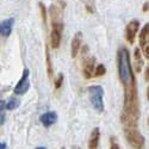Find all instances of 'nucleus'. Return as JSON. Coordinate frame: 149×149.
I'll use <instances>...</instances> for the list:
<instances>
[{"mask_svg": "<svg viewBox=\"0 0 149 149\" xmlns=\"http://www.w3.org/2000/svg\"><path fill=\"white\" fill-rule=\"evenodd\" d=\"M140 117V103L136 81L124 86V102L120 113V122L124 128H137Z\"/></svg>", "mask_w": 149, "mask_h": 149, "instance_id": "nucleus-1", "label": "nucleus"}, {"mask_svg": "<svg viewBox=\"0 0 149 149\" xmlns=\"http://www.w3.org/2000/svg\"><path fill=\"white\" fill-rule=\"evenodd\" d=\"M117 68H118V77L123 86H128L135 82L130 54L125 47H120L117 52Z\"/></svg>", "mask_w": 149, "mask_h": 149, "instance_id": "nucleus-2", "label": "nucleus"}, {"mask_svg": "<svg viewBox=\"0 0 149 149\" xmlns=\"http://www.w3.org/2000/svg\"><path fill=\"white\" fill-rule=\"evenodd\" d=\"M49 15L52 20V32H50V45L53 49H57L61 44L62 32H63V19H62L61 10L52 5L49 8Z\"/></svg>", "mask_w": 149, "mask_h": 149, "instance_id": "nucleus-3", "label": "nucleus"}, {"mask_svg": "<svg viewBox=\"0 0 149 149\" xmlns=\"http://www.w3.org/2000/svg\"><path fill=\"white\" fill-rule=\"evenodd\" d=\"M88 92V98L91 105L94 107L98 112H103L104 111V102H103V95H104V90L102 86L99 85H93L87 88Z\"/></svg>", "mask_w": 149, "mask_h": 149, "instance_id": "nucleus-4", "label": "nucleus"}, {"mask_svg": "<svg viewBox=\"0 0 149 149\" xmlns=\"http://www.w3.org/2000/svg\"><path fill=\"white\" fill-rule=\"evenodd\" d=\"M124 136L128 143L134 149H143L144 148V136L137 130V128H124Z\"/></svg>", "mask_w": 149, "mask_h": 149, "instance_id": "nucleus-5", "label": "nucleus"}, {"mask_svg": "<svg viewBox=\"0 0 149 149\" xmlns=\"http://www.w3.org/2000/svg\"><path fill=\"white\" fill-rule=\"evenodd\" d=\"M29 75H30L29 69H24L23 75H22L20 80L18 81V84L16 85V87H15V90H13V92H15L16 94L22 95V94H24V93H25V92L29 90V87H30Z\"/></svg>", "mask_w": 149, "mask_h": 149, "instance_id": "nucleus-6", "label": "nucleus"}, {"mask_svg": "<svg viewBox=\"0 0 149 149\" xmlns=\"http://www.w3.org/2000/svg\"><path fill=\"white\" fill-rule=\"evenodd\" d=\"M94 66H95V58L93 56L86 57L82 62V74L85 79H91L94 77Z\"/></svg>", "mask_w": 149, "mask_h": 149, "instance_id": "nucleus-7", "label": "nucleus"}, {"mask_svg": "<svg viewBox=\"0 0 149 149\" xmlns=\"http://www.w3.org/2000/svg\"><path fill=\"white\" fill-rule=\"evenodd\" d=\"M139 29H140V22L136 20V19L131 20L127 25V28H125V38L130 44L134 43L135 37L139 32Z\"/></svg>", "mask_w": 149, "mask_h": 149, "instance_id": "nucleus-8", "label": "nucleus"}, {"mask_svg": "<svg viewBox=\"0 0 149 149\" xmlns=\"http://www.w3.org/2000/svg\"><path fill=\"white\" fill-rule=\"evenodd\" d=\"M82 45V32L78 31L75 35H74L73 40H72V44H70V55L73 58H75L80 52Z\"/></svg>", "mask_w": 149, "mask_h": 149, "instance_id": "nucleus-9", "label": "nucleus"}, {"mask_svg": "<svg viewBox=\"0 0 149 149\" xmlns=\"http://www.w3.org/2000/svg\"><path fill=\"white\" fill-rule=\"evenodd\" d=\"M15 25V18H7L0 24V33L3 37H8L12 32V28Z\"/></svg>", "mask_w": 149, "mask_h": 149, "instance_id": "nucleus-10", "label": "nucleus"}, {"mask_svg": "<svg viewBox=\"0 0 149 149\" xmlns=\"http://www.w3.org/2000/svg\"><path fill=\"white\" fill-rule=\"evenodd\" d=\"M56 119H57V115H56V112H54V111H50V112L43 113V115L40 117V122L43 124V127H45V128L52 127L53 124L56 122Z\"/></svg>", "mask_w": 149, "mask_h": 149, "instance_id": "nucleus-11", "label": "nucleus"}, {"mask_svg": "<svg viewBox=\"0 0 149 149\" xmlns=\"http://www.w3.org/2000/svg\"><path fill=\"white\" fill-rule=\"evenodd\" d=\"M99 139H100V130H99V128H94L88 139V149H98Z\"/></svg>", "mask_w": 149, "mask_h": 149, "instance_id": "nucleus-12", "label": "nucleus"}, {"mask_svg": "<svg viewBox=\"0 0 149 149\" xmlns=\"http://www.w3.org/2000/svg\"><path fill=\"white\" fill-rule=\"evenodd\" d=\"M132 67L135 68V70L140 73L142 70L143 67V60H142V53L140 50V48H136L135 52H134V65Z\"/></svg>", "mask_w": 149, "mask_h": 149, "instance_id": "nucleus-13", "label": "nucleus"}, {"mask_svg": "<svg viewBox=\"0 0 149 149\" xmlns=\"http://www.w3.org/2000/svg\"><path fill=\"white\" fill-rule=\"evenodd\" d=\"M140 45L141 48L146 47L147 44H149V23H147L146 25L142 28L141 32H140Z\"/></svg>", "mask_w": 149, "mask_h": 149, "instance_id": "nucleus-14", "label": "nucleus"}, {"mask_svg": "<svg viewBox=\"0 0 149 149\" xmlns=\"http://www.w3.org/2000/svg\"><path fill=\"white\" fill-rule=\"evenodd\" d=\"M45 60H47V73L49 78H52L53 77V65H52L50 53H49V45H45Z\"/></svg>", "mask_w": 149, "mask_h": 149, "instance_id": "nucleus-15", "label": "nucleus"}, {"mask_svg": "<svg viewBox=\"0 0 149 149\" xmlns=\"http://www.w3.org/2000/svg\"><path fill=\"white\" fill-rule=\"evenodd\" d=\"M19 100H18V99L17 98H10L8 99V102L6 103V109L7 110H15V109H17L18 106H19Z\"/></svg>", "mask_w": 149, "mask_h": 149, "instance_id": "nucleus-16", "label": "nucleus"}, {"mask_svg": "<svg viewBox=\"0 0 149 149\" xmlns=\"http://www.w3.org/2000/svg\"><path fill=\"white\" fill-rule=\"evenodd\" d=\"M105 73H106L105 66L104 65H98L95 67V70H94V77H103Z\"/></svg>", "mask_w": 149, "mask_h": 149, "instance_id": "nucleus-17", "label": "nucleus"}, {"mask_svg": "<svg viewBox=\"0 0 149 149\" xmlns=\"http://www.w3.org/2000/svg\"><path fill=\"white\" fill-rule=\"evenodd\" d=\"M62 84H63V74H58V75L56 77V79H55V82H54V87H55V90H58L61 86H62Z\"/></svg>", "mask_w": 149, "mask_h": 149, "instance_id": "nucleus-18", "label": "nucleus"}, {"mask_svg": "<svg viewBox=\"0 0 149 149\" xmlns=\"http://www.w3.org/2000/svg\"><path fill=\"white\" fill-rule=\"evenodd\" d=\"M40 10H41V15H42V20L44 24H47V8L42 3H40Z\"/></svg>", "mask_w": 149, "mask_h": 149, "instance_id": "nucleus-19", "label": "nucleus"}, {"mask_svg": "<svg viewBox=\"0 0 149 149\" xmlns=\"http://www.w3.org/2000/svg\"><path fill=\"white\" fill-rule=\"evenodd\" d=\"M142 50H143V54H144V57L149 60V44H147L146 47L142 48Z\"/></svg>", "mask_w": 149, "mask_h": 149, "instance_id": "nucleus-20", "label": "nucleus"}, {"mask_svg": "<svg viewBox=\"0 0 149 149\" xmlns=\"http://www.w3.org/2000/svg\"><path fill=\"white\" fill-rule=\"evenodd\" d=\"M110 149H119V146L117 144L116 141H113V139H111V146H110Z\"/></svg>", "mask_w": 149, "mask_h": 149, "instance_id": "nucleus-21", "label": "nucleus"}, {"mask_svg": "<svg viewBox=\"0 0 149 149\" xmlns=\"http://www.w3.org/2000/svg\"><path fill=\"white\" fill-rule=\"evenodd\" d=\"M4 123H5V113L4 111H0V124L4 125Z\"/></svg>", "mask_w": 149, "mask_h": 149, "instance_id": "nucleus-22", "label": "nucleus"}, {"mask_svg": "<svg viewBox=\"0 0 149 149\" xmlns=\"http://www.w3.org/2000/svg\"><path fill=\"white\" fill-rule=\"evenodd\" d=\"M144 79H146V81H148L149 82V66L147 67V69H146V73H144Z\"/></svg>", "mask_w": 149, "mask_h": 149, "instance_id": "nucleus-23", "label": "nucleus"}, {"mask_svg": "<svg viewBox=\"0 0 149 149\" xmlns=\"http://www.w3.org/2000/svg\"><path fill=\"white\" fill-rule=\"evenodd\" d=\"M148 10H149V3H146L144 6H143V11L146 12V11H148Z\"/></svg>", "mask_w": 149, "mask_h": 149, "instance_id": "nucleus-24", "label": "nucleus"}, {"mask_svg": "<svg viewBox=\"0 0 149 149\" xmlns=\"http://www.w3.org/2000/svg\"><path fill=\"white\" fill-rule=\"evenodd\" d=\"M0 149H6V143H5V142L0 143Z\"/></svg>", "mask_w": 149, "mask_h": 149, "instance_id": "nucleus-25", "label": "nucleus"}, {"mask_svg": "<svg viewBox=\"0 0 149 149\" xmlns=\"http://www.w3.org/2000/svg\"><path fill=\"white\" fill-rule=\"evenodd\" d=\"M36 149H47V148H45V147H37Z\"/></svg>", "mask_w": 149, "mask_h": 149, "instance_id": "nucleus-26", "label": "nucleus"}, {"mask_svg": "<svg viewBox=\"0 0 149 149\" xmlns=\"http://www.w3.org/2000/svg\"><path fill=\"white\" fill-rule=\"evenodd\" d=\"M147 98L149 99V87H148V92H147Z\"/></svg>", "mask_w": 149, "mask_h": 149, "instance_id": "nucleus-27", "label": "nucleus"}, {"mask_svg": "<svg viewBox=\"0 0 149 149\" xmlns=\"http://www.w3.org/2000/svg\"><path fill=\"white\" fill-rule=\"evenodd\" d=\"M74 149H79V148H74Z\"/></svg>", "mask_w": 149, "mask_h": 149, "instance_id": "nucleus-28", "label": "nucleus"}]
</instances>
